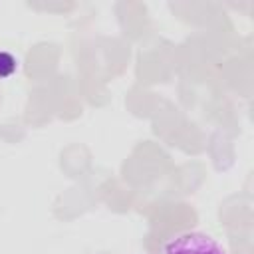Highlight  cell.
I'll return each instance as SVG.
<instances>
[{
    "label": "cell",
    "instance_id": "obj_2",
    "mask_svg": "<svg viewBox=\"0 0 254 254\" xmlns=\"http://www.w3.org/2000/svg\"><path fill=\"white\" fill-rule=\"evenodd\" d=\"M18 69V60L14 54L0 50V79H6L10 75H14Z\"/></svg>",
    "mask_w": 254,
    "mask_h": 254
},
{
    "label": "cell",
    "instance_id": "obj_1",
    "mask_svg": "<svg viewBox=\"0 0 254 254\" xmlns=\"http://www.w3.org/2000/svg\"><path fill=\"white\" fill-rule=\"evenodd\" d=\"M165 254H226V250L204 232H185L165 246Z\"/></svg>",
    "mask_w": 254,
    "mask_h": 254
}]
</instances>
